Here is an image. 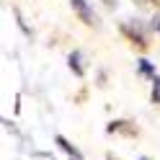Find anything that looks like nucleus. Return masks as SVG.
Masks as SVG:
<instances>
[{"label": "nucleus", "instance_id": "20e7f679", "mask_svg": "<svg viewBox=\"0 0 160 160\" xmlns=\"http://www.w3.org/2000/svg\"><path fill=\"white\" fill-rule=\"evenodd\" d=\"M80 59H83V57H80V52H72V54L67 57V62H70V70H72L75 75H83V72H85V70H83V62H80Z\"/></svg>", "mask_w": 160, "mask_h": 160}, {"label": "nucleus", "instance_id": "423d86ee", "mask_svg": "<svg viewBox=\"0 0 160 160\" xmlns=\"http://www.w3.org/2000/svg\"><path fill=\"white\" fill-rule=\"evenodd\" d=\"M139 160H147V158H139Z\"/></svg>", "mask_w": 160, "mask_h": 160}, {"label": "nucleus", "instance_id": "f257e3e1", "mask_svg": "<svg viewBox=\"0 0 160 160\" xmlns=\"http://www.w3.org/2000/svg\"><path fill=\"white\" fill-rule=\"evenodd\" d=\"M70 3H72L75 13L80 16V21H83V23H88V26H93V23H96V13L91 11V5H88L85 0H70Z\"/></svg>", "mask_w": 160, "mask_h": 160}, {"label": "nucleus", "instance_id": "7ed1b4c3", "mask_svg": "<svg viewBox=\"0 0 160 160\" xmlns=\"http://www.w3.org/2000/svg\"><path fill=\"white\" fill-rule=\"evenodd\" d=\"M137 70H139V75H145V78H150V80H155L158 75H155V65L150 62V59H137Z\"/></svg>", "mask_w": 160, "mask_h": 160}, {"label": "nucleus", "instance_id": "39448f33", "mask_svg": "<svg viewBox=\"0 0 160 160\" xmlns=\"http://www.w3.org/2000/svg\"><path fill=\"white\" fill-rule=\"evenodd\" d=\"M152 101H155V103H160V78H155V80H152Z\"/></svg>", "mask_w": 160, "mask_h": 160}, {"label": "nucleus", "instance_id": "f03ea898", "mask_svg": "<svg viewBox=\"0 0 160 160\" xmlns=\"http://www.w3.org/2000/svg\"><path fill=\"white\" fill-rule=\"evenodd\" d=\"M57 145H59V147H62V150H65V152L70 155V160H83V155H80V150H78L75 145H70V142H67V139H65L62 134H59V137H57Z\"/></svg>", "mask_w": 160, "mask_h": 160}]
</instances>
